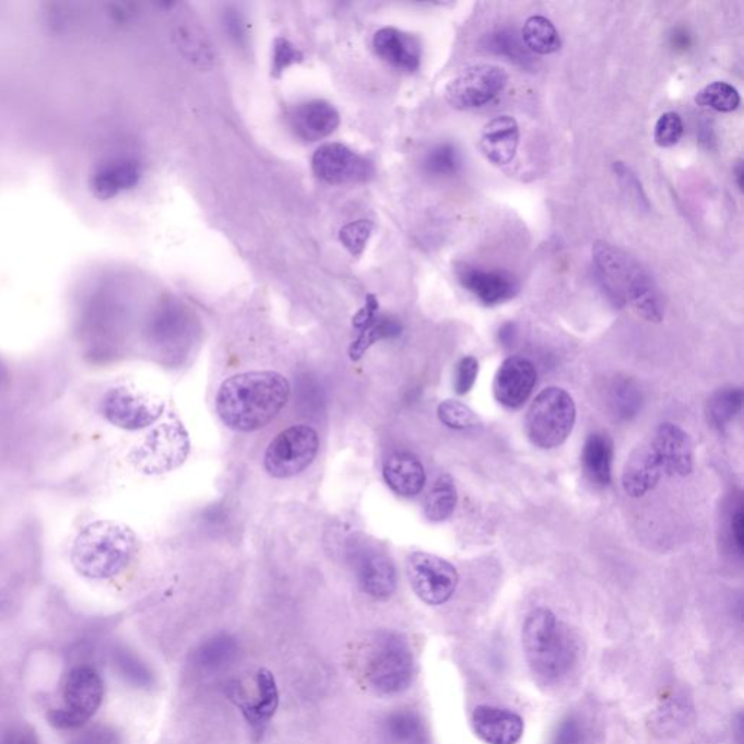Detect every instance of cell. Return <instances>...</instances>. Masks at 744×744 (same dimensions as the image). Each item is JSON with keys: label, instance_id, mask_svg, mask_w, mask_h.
I'll return each instance as SVG.
<instances>
[{"label": "cell", "instance_id": "1", "mask_svg": "<svg viewBox=\"0 0 744 744\" xmlns=\"http://www.w3.org/2000/svg\"><path fill=\"white\" fill-rule=\"evenodd\" d=\"M292 387L283 374L249 371L220 386L215 409L223 424L236 433L265 428L287 404Z\"/></svg>", "mask_w": 744, "mask_h": 744}, {"label": "cell", "instance_id": "19", "mask_svg": "<svg viewBox=\"0 0 744 744\" xmlns=\"http://www.w3.org/2000/svg\"><path fill=\"white\" fill-rule=\"evenodd\" d=\"M290 125L299 139L319 142L336 131L341 117L332 104L315 99L297 105L290 116Z\"/></svg>", "mask_w": 744, "mask_h": 744}, {"label": "cell", "instance_id": "23", "mask_svg": "<svg viewBox=\"0 0 744 744\" xmlns=\"http://www.w3.org/2000/svg\"><path fill=\"white\" fill-rule=\"evenodd\" d=\"M614 444L606 434H592L584 444L582 465L584 475L597 487L610 486L612 480Z\"/></svg>", "mask_w": 744, "mask_h": 744}, {"label": "cell", "instance_id": "24", "mask_svg": "<svg viewBox=\"0 0 744 744\" xmlns=\"http://www.w3.org/2000/svg\"><path fill=\"white\" fill-rule=\"evenodd\" d=\"M521 37L528 50L541 56L553 55L562 47L560 34L544 16H531L523 25Z\"/></svg>", "mask_w": 744, "mask_h": 744}, {"label": "cell", "instance_id": "14", "mask_svg": "<svg viewBox=\"0 0 744 744\" xmlns=\"http://www.w3.org/2000/svg\"><path fill=\"white\" fill-rule=\"evenodd\" d=\"M352 557L356 579L367 595L378 601H387L394 595L398 589V574L393 562L386 553L363 545L352 553Z\"/></svg>", "mask_w": 744, "mask_h": 744}, {"label": "cell", "instance_id": "2", "mask_svg": "<svg viewBox=\"0 0 744 744\" xmlns=\"http://www.w3.org/2000/svg\"><path fill=\"white\" fill-rule=\"evenodd\" d=\"M693 469L694 449L688 434L680 426L663 424L629 456L623 488L629 497H641L653 491L663 477H685Z\"/></svg>", "mask_w": 744, "mask_h": 744}, {"label": "cell", "instance_id": "20", "mask_svg": "<svg viewBox=\"0 0 744 744\" xmlns=\"http://www.w3.org/2000/svg\"><path fill=\"white\" fill-rule=\"evenodd\" d=\"M519 138L521 134L515 118L496 117L483 127L479 146L488 162L496 166H505L517 156Z\"/></svg>", "mask_w": 744, "mask_h": 744}, {"label": "cell", "instance_id": "30", "mask_svg": "<svg viewBox=\"0 0 744 744\" xmlns=\"http://www.w3.org/2000/svg\"><path fill=\"white\" fill-rule=\"evenodd\" d=\"M695 103L717 113H733L741 105V94L728 82H715L698 92Z\"/></svg>", "mask_w": 744, "mask_h": 744}, {"label": "cell", "instance_id": "29", "mask_svg": "<svg viewBox=\"0 0 744 744\" xmlns=\"http://www.w3.org/2000/svg\"><path fill=\"white\" fill-rule=\"evenodd\" d=\"M641 402V391L631 380L621 378L612 382L607 393L612 415L621 421H629L640 412Z\"/></svg>", "mask_w": 744, "mask_h": 744}, {"label": "cell", "instance_id": "40", "mask_svg": "<svg viewBox=\"0 0 744 744\" xmlns=\"http://www.w3.org/2000/svg\"><path fill=\"white\" fill-rule=\"evenodd\" d=\"M81 733L70 744H120V734L109 725L96 724L92 728H82Z\"/></svg>", "mask_w": 744, "mask_h": 744}, {"label": "cell", "instance_id": "36", "mask_svg": "<svg viewBox=\"0 0 744 744\" xmlns=\"http://www.w3.org/2000/svg\"><path fill=\"white\" fill-rule=\"evenodd\" d=\"M684 135V122L676 113H666L659 118L654 127V142L659 147L675 146Z\"/></svg>", "mask_w": 744, "mask_h": 744}, {"label": "cell", "instance_id": "35", "mask_svg": "<svg viewBox=\"0 0 744 744\" xmlns=\"http://www.w3.org/2000/svg\"><path fill=\"white\" fill-rule=\"evenodd\" d=\"M390 734L403 744H424L425 728L412 712H398L389 721Z\"/></svg>", "mask_w": 744, "mask_h": 744}, {"label": "cell", "instance_id": "8", "mask_svg": "<svg viewBox=\"0 0 744 744\" xmlns=\"http://www.w3.org/2000/svg\"><path fill=\"white\" fill-rule=\"evenodd\" d=\"M319 435L311 426L296 425L283 430L265 452V469L274 479H292L303 473L319 452Z\"/></svg>", "mask_w": 744, "mask_h": 744}, {"label": "cell", "instance_id": "31", "mask_svg": "<svg viewBox=\"0 0 744 744\" xmlns=\"http://www.w3.org/2000/svg\"><path fill=\"white\" fill-rule=\"evenodd\" d=\"M113 664L118 675L129 684L138 686V688H147L152 685V672L149 671L146 663H143L130 650L117 649L114 651Z\"/></svg>", "mask_w": 744, "mask_h": 744}, {"label": "cell", "instance_id": "9", "mask_svg": "<svg viewBox=\"0 0 744 744\" xmlns=\"http://www.w3.org/2000/svg\"><path fill=\"white\" fill-rule=\"evenodd\" d=\"M406 571L413 592L430 606L447 603L460 582L458 571L451 563L429 553H412L408 557Z\"/></svg>", "mask_w": 744, "mask_h": 744}, {"label": "cell", "instance_id": "17", "mask_svg": "<svg viewBox=\"0 0 744 744\" xmlns=\"http://www.w3.org/2000/svg\"><path fill=\"white\" fill-rule=\"evenodd\" d=\"M471 723L475 736L486 744H517L525 730L517 712L492 706L475 708Z\"/></svg>", "mask_w": 744, "mask_h": 744}, {"label": "cell", "instance_id": "47", "mask_svg": "<svg viewBox=\"0 0 744 744\" xmlns=\"http://www.w3.org/2000/svg\"><path fill=\"white\" fill-rule=\"evenodd\" d=\"M672 44L676 48H681V50H686L690 46V37L684 29H677L672 35Z\"/></svg>", "mask_w": 744, "mask_h": 744}, {"label": "cell", "instance_id": "33", "mask_svg": "<svg viewBox=\"0 0 744 744\" xmlns=\"http://www.w3.org/2000/svg\"><path fill=\"white\" fill-rule=\"evenodd\" d=\"M179 46L189 60L202 66L211 64L214 59L213 48L204 31L196 25H184L178 29Z\"/></svg>", "mask_w": 744, "mask_h": 744}, {"label": "cell", "instance_id": "43", "mask_svg": "<svg viewBox=\"0 0 744 744\" xmlns=\"http://www.w3.org/2000/svg\"><path fill=\"white\" fill-rule=\"evenodd\" d=\"M224 26H226V33L228 37L237 44V46H245L248 42V35H246L244 17L240 13L236 11L226 13L224 16Z\"/></svg>", "mask_w": 744, "mask_h": 744}, {"label": "cell", "instance_id": "4", "mask_svg": "<svg viewBox=\"0 0 744 744\" xmlns=\"http://www.w3.org/2000/svg\"><path fill=\"white\" fill-rule=\"evenodd\" d=\"M522 646L532 673L545 684L565 680L578 660L574 634L547 607H536L527 616Z\"/></svg>", "mask_w": 744, "mask_h": 744}, {"label": "cell", "instance_id": "38", "mask_svg": "<svg viewBox=\"0 0 744 744\" xmlns=\"http://www.w3.org/2000/svg\"><path fill=\"white\" fill-rule=\"evenodd\" d=\"M374 224L368 222V220H359V222L347 224L341 231V241L351 255L354 257H359L365 250V246L368 244L369 237H371Z\"/></svg>", "mask_w": 744, "mask_h": 744}, {"label": "cell", "instance_id": "5", "mask_svg": "<svg viewBox=\"0 0 744 744\" xmlns=\"http://www.w3.org/2000/svg\"><path fill=\"white\" fill-rule=\"evenodd\" d=\"M359 669L369 690L380 697H395L411 688L415 658L402 634L385 629L361 650Z\"/></svg>", "mask_w": 744, "mask_h": 744}, {"label": "cell", "instance_id": "11", "mask_svg": "<svg viewBox=\"0 0 744 744\" xmlns=\"http://www.w3.org/2000/svg\"><path fill=\"white\" fill-rule=\"evenodd\" d=\"M311 165L317 178L333 185L364 182L374 174L367 158L341 143H329L317 149Z\"/></svg>", "mask_w": 744, "mask_h": 744}, {"label": "cell", "instance_id": "22", "mask_svg": "<svg viewBox=\"0 0 744 744\" xmlns=\"http://www.w3.org/2000/svg\"><path fill=\"white\" fill-rule=\"evenodd\" d=\"M382 475L391 491L403 497L420 495L426 483L424 465L409 452H394L387 458Z\"/></svg>", "mask_w": 744, "mask_h": 744}, {"label": "cell", "instance_id": "16", "mask_svg": "<svg viewBox=\"0 0 744 744\" xmlns=\"http://www.w3.org/2000/svg\"><path fill=\"white\" fill-rule=\"evenodd\" d=\"M456 272L462 287L484 306H497L517 294V281L508 272L486 271L469 263H460Z\"/></svg>", "mask_w": 744, "mask_h": 744}, {"label": "cell", "instance_id": "27", "mask_svg": "<svg viewBox=\"0 0 744 744\" xmlns=\"http://www.w3.org/2000/svg\"><path fill=\"white\" fill-rule=\"evenodd\" d=\"M742 406L743 390L739 389V387H730V389L717 391L708 400V422H710L712 428L723 430L742 412Z\"/></svg>", "mask_w": 744, "mask_h": 744}, {"label": "cell", "instance_id": "46", "mask_svg": "<svg viewBox=\"0 0 744 744\" xmlns=\"http://www.w3.org/2000/svg\"><path fill=\"white\" fill-rule=\"evenodd\" d=\"M0 744H39L37 733L29 728H13L0 741Z\"/></svg>", "mask_w": 744, "mask_h": 744}, {"label": "cell", "instance_id": "45", "mask_svg": "<svg viewBox=\"0 0 744 744\" xmlns=\"http://www.w3.org/2000/svg\"><path fill=\"white\" fill-rule=\"evenodd\" d=\"M582 725L576 720H567L560 725L556 734V744H583Z\"/></svg>", "mask_w": 744, "mask_h": 744}, {"label": "cell", "instance_id": "39", "mask_svg": "<svg viewBox=\"0 0 744 744\" xmlns=\"http://www.w3.org/2000/svg\"><path fill=\"white\" fill-rule=\"evenodd\" d=\"M303 52L287 38H276L272 56V76L280 78L290 66L302 63Z\"/></svg>", "mask_w": 744, "mask_h": 744}, {"label": "cell", "instance_id": "25", "mask_svg": "<svg viewBox=\"0 0 744 744\" xmlns=\"http://www.w3.org/2000/svg\"><path fill=\"white\" fill-rule=\"evenodd\" d=\"M484 47L497 56L506 57L521 68L528 69L532 66V52L528 50L521 35H518L515 29L501 28L488 34L484 38Z\"/></svg>", "mask_w": 744, "mask_h": 744}, {"label": "cell", "instance_id": "18", "mask_svg": "<svg viewBox=\"0 0 744 744\" xmlns=\"http://www.w3.org/2000/svg\"><path fill=\"white\" fill-rule=\"evenodd\" d=\"M374 50L391 68L413 73L421 68L422 47L412 34L386 26L377 31L373 39Z\"/></svg>", "mask_w": 744, "mask_h": 744}, {"label": "cell", "instance_id": "26", "mask_svg": "<svg viewBox=\"0 0 744 744\" xmlns=\"http://www.w3.org/2000/svg\"><path fill=\"white\" fill-rule=\"evenodd\" d=\"M258 701L245 710L249 715V720L255 723H268L275 716L280 706L279 686L272 672L268 669H259L257 676Z\"/></svg>", "mask_w": 744, "mask_h": 744}, {"label": "cell", "instance_id": "48", "mask_svg": "<svg viewBox=\"0 0 744 744\" xmlns=\"http://www.w3.org/2000/svg\"><path fill=\"white\" fill-rule=\"evenodd\" d=\"M734 175H736V182H737L739 189H741V191H743V185H744V167H743V163H742V162H739L737 165H736V167H734Z\"/></svg>", "mask_w": 744, "mask_h": 744}, {"label": "cell", "instance_id": "44", "mask_svg": "<svg viewBox=\"0 0 744 744\" xmlns=\"http://www.w3.org/2000/svg\"><path fill=\"white\" fill-rule=\"evenodd\" d=\"M233 642L228 640L227 637L214 638L210 645H206L205 650L202 651V656L209 663H220L222 660L228 658V654L233 651Z\"/></svg>", "mask_w": 744, "mask_h": 744}, {"label": "cell", "instance_id": "21", "mask_svg": "<svg viewBox=\"0 0 744 744\" xmlns=\"http://www.w3.org/2000/svg\"><path fill=\"white\" fill-rule=\"evenodd\" d=\"M378 303L374 296H368L363 310L356 315L354 326L361 330L358 341L351 347V358L359 359L364 352L380 339L399 336L402 324L393 317L377 316Z\"/></svg>", "mask_w": 744, "mask_h": 744}, {"label": "cell", "instance_id": "12", "mask_svg": "<svg viewBox=\"0 0 744 744\" xmlns=\"http://www.w3.org/2000/svg\"><path fill=\"white\" fill-rule=\"evenodd\" d=\"M163 404L127 389L108 391L103 399L105 420L126 430L147 428L162 415Z\"/></svg>", "mask_w": 744, "mask_h": 744}, {"label": "cell", "instance_id": "32", "mask_svg": "<svg viewBox=\"0 0 744 744\" xmlns=\"http://www.w3.org/2000/svg\"><path fill=\"white\" fill-rule=\"evenodd\" d=\"M460 166V153L451 143H441L430 149L424 161V170L434 178L456 175Z\"/></svg>", "mask_w": 744, "mask_h": 744}, {"label": "cell", "instance_id": "3", "mask_svg": "<svg viewBox=\"0 0 744 744\" xmlns=\"http://www.w3.org/2000/svg\"><path fill=\"white\" fill-rule=\"evenodd\" d=\"M593 267L602 288L618 304H628L638 316L660 323L663 320L662 298L649 271L625 250L606 241L592 248Z\"/></svg>", "mask_w": 744, "mask_h": 744}, {"label": "cell", "instance_id": "6", "mask_svg": "<svg viewBox=\"0 0 744 744\" xmlns=\"http://www.w3.org/2000/svg\"><path fill=\"white\" fill-rule=\"evenodd\" d=\"M576 404L566 390L548 387L536 395L525 417L528 438L535 447L554 449L574 433Z\"/></svg>", "mask_w": 744, "mask_h": 744}, {"label": "cell", "instance_id": "34", "mask_svg": "<svg viewBox=\"0 0 744 744\" xmlns=\"http://www.w3.org/2000/svg\"><path fill=\"white\" fill-rule=\"evenodd\" d=\"M438 417L444 425L456 430H475L482 428L483 425L473 409L457 400H446L439 404Z\"/></svg>", "mask_w": 744, "mask_h": 744}, {"label": "cell", "instance_id": "28", "mask_svg": "<svg viewBox=\"0 0 744 744\" xmlns=\"http://www.w3.org/2000/svg\"><path fill=\"white\" fill-rule=\"evenodd\" d=\"M458 495L451 475L444 474L435 482L425 501V515L430 522H444L457 508Z\"/></svg>", "mask_w": 744, "mask_h": 744}, {"label": "cell", "instance_id": "15", "mask_svg": "<svg viewBox=\"0 0 744 744\" xmlns=\"http://www.w3.org/2000/svg\"><path fill=\"white\" fill-rule=\"evenodd\" d=\"M536 385V369L523 356H509L497 369L493 394L506 409H519L528 402Z\"/></svg>", "mask_w": 744, "mask_h": 744}, {"label": "cell", "instance_id": "37", "mask_svg": "<svg viewBox=\"0 0 744 744\" xmlns=\"http://www.w3.org/2000/svg\"><path fill=\"white\" fill-rule=\"evenodd\" d=\"M612 170H614L616 178H618L625 196L631 198V200L636 202L638 209L649 210L650 202L647 200L645 189H642V185L640 179L637 178V175L634 174L629 167L625 166L623 162H615L614 165H612Z\"/></svg>", "mask_w": 744, "mask_h": 744}, {"label": "cell", "instance_id": "7", "mask_svg": "<svg viewBox=\"0 0 744 744\" xmlns=\"http://www.w3.org/2000/svg\"><path fill=\"white\" fill-rule=\"evenodd\" d=\"M134 544L133 534L125 528H101L94 536L83 540L78 566L91 578H111L129 565Z\"/></svg>", "mask_w": 744, "mask_h": 744}, {"label": "cell", "instance_id": "41", "mask_svg": "<svg viewBox=\"0 0 744 744\" xmlns=\"http://www.w3.org/2000/svg\"><path fill=\"white\" fill-rule=\"evenodd\" d=\"M479 361L474 356H465L460 361L456 374V393L465 395L473 389L479 376Z\"/></svg>", "mask_w": 744, "mask_h": 744}, {"label": "cell", "instance_id": "10", "mask_svg": "<svg viewBox=\"0 0 744 744\" xmlns=\"http://www.w3.org/2000/svg\"><path fill=\"white\" fill-rule=\"evenodd\" d=\"M508 73L500 66H471L448 83L446 99L452 108L469 111L491 104L505 91Z\"/></svg>", "mask_w": 744, "mask_h": 744}, {"label": "cell", "instance_id": "13", "mask_svg": "<svg viewBox=\"0 0 744 744\" xmlns=\"http://www.w3.org/2000/svg\"><path fill=\"white\" fill-rule=\"evenodd\" d=\"M104 697V681L94 668L76 666L66 675L63 708L76 717L82 725H86L87 721L98 712Z\"/></svg>", "mask_w": 744, "mask_h": 744}, {"label": "cell", "instance_id": "42", "mask_svg": "<svg viewBox=\"0 0 744 744\" xmlns=\"http://www.w3.org/2000/svg\"><path fill=\"white\" fill-rule=\"evenodd\" d=\"M729 525L733 547L742 556L744 550V510L742 500L739 501L736 509L733 510Z\"/></svg>", "mask_w": 744, "mask_h": 744}]
</instances>
